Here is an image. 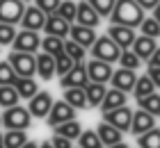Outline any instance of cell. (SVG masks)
Listing matches in <instances>:
<instances>
[{"label":"cell","mask_w":160,"mask_h":148,"mask_svg":"<svg viewBox=\"0 0 160 148\" xmlns=\"http://www.w3.org/2000/svg\"><path fill=\"white\" fill-rule=\"evenodd\" d=\"M30 121H32V116L28 112V107L12 105V107H7L5 114H2V125L7 130H28L30 128Z\"/></svg>","instance_id":"obj_4"},{"label":"cell","mask_w":160,"mask_h":148,"mask_svg":"<svg viewBox=\"0 0 160 148\" xmlns=\"http://www.w3.org/2000/svg\"><path fill=\"white\" fill-rule=\"evenodd\" d=\"M89 50H92V57L94 59H101V62H108V64H114L119 59V53H121V48L108 34L96 36V41L92 43Z\"/></svg>","instance_id":"obj_2"},{"label":"cell","mask_w":160,"mask_h":148,"mask_svg":"<svg viewBox=\"0 0 160 148\" xmlns=\"http://www.w3.org/2000/svg\"><path fill=\"white\" fill-rule=\"evenodd\" d=\"M76 9H78V2H73V0H60L55 14H57V16H62V18L71 25V23L76 21Z\"/></svg>","instance_id":"obj_31"},{"label":"cell","mask_w":160,"mask_h":148,"mask_svg":"<svg viewBox=\"0 0 160 148\" xmlns=\"http://www.w3.org/2000/svg\"><path fill=\"white\" fill-rule=\"evenodd\" d=\"M82 89H85L87 105H89V107H98L101 100H103V96H105V84H101V82H87Z\"/></svg>","instance_id":"obj_23"},{"label":"cell","mask_w":160,"mask_h":148,"mask_svg":"<svg viewBox=\"0 0 160 148\" xmlns=\"http://www.w3.org/2000/svg\"><path fill=\"white\" fill-rule=\"evenodd\" d=\"M87 2H89L94 9H96V14L103 18V16H110V12H112V7H114L117 0H87Z\"/></svg>","instance_id":"obj_39"},{"label":"cell","mask_w":160,"mask_h":148,"mask_svg":"<svg viewBox=\"0 0 160 148\" xmlns=\"http://www.w3.org/2000/svg\"><path fill=\"white\" fill-rule=\"evenodd\" d=\"M147 64L149 66H160V48H156L153 53H151V57L147 59Z\"/></svg>","instance_id":"obj_45"},{"label":"cell","mask_w":160,"mask_h":148,"mask_svg":"<svg viewBox=\"0 0 160 148\" xmlns=\"http://www.w3.org/2000/svg\"><path fill=\"white\" fill-rule=\"evenodd\" d=\"M87 82H89V78H87L85 62H76L73 69L67 71V73L60 78V87H62V89H69V87H85Z\"/></svg>","instance_id":"obj_10"},{"label":"cell","mask_w":160,"mask_h":148,"mask_svg":"<svg viewBox=\"0 0 160 148\" xmlns=\"http://www.w3.org/2000/svg\"><path fill=\"white\" fill-rule=\"evenodd\" d=\"M43 23H46V14H43L37 5L25 7L23 16H21V25H23V30H34V32H39V30L43 27Z\"/></svg>","instance_id":"obj_16"},{"label":"cell","mask_w":160,"mask_h":148,"mask_svg":"<svg viewBox=\"0 0 160 148\" xmlns=\"http://www.w3.org/2000/svg\"><path fill=\"white\" fill-rule=\"evenodd\" d=\"M108 36L117 43V46L121 50H128L130 46H133V41H135V27H126V25H110L108 27Z\"/></svg>","instance_id":"obj_11"},{"label":"cell","mask_w":160,"mask_h":148,"mask_svg":"<svg viewBox=\"0 0 160 148\" xmlns=\"http://www.w3.org/2000/svg\"><path fill=\"white\" fill-rule=\"evenodd\" d=\"M23 2H28V0H23Z\"/></svg>","instance_id":"obj_53"},{"label":"cell","mask_w":160,"mask_h":148,"mask_svg":"<svg viewBox=\"0 0 160 148\" xmlns=\"http://www.w3.org/2000/svg\"><path fill=\"white\" fill-rule=\"evenodd\" d=\"M71 148H73V146H71ZM78 148H80V146H78Z\"/></svg>","instance_id":"obj_55"},{"label":"cell","mask_w":160,"mask_h":148,"mask_svg":"<svg viewBox=\"0 0 160 148\" xmlns=\"http://www.w3.org/2000/svg\"><path fill=\"white\" fill-rule=\"evenodd\" d=\"M140 148H160V128H151L142 135H137Z\"/></svg>","instance_id":"obj_30"},{"label":"cell","mask_w":160,"mask_h":148,"mask_svg":"<svg viewBox=\"0 0 160 148\" xmlns=\"http://www.w3.org/2000/svg\"><path fill=\"white\" fill-rule=\"evenodd\" d=\"M153 18L158 21V25H160V2H158V5L153 7Z\"/></svg>","instance_id":"obj_47"},{"label":"cell","mask_w":160,"mask_h":148,"mask_svg":"<svg viewBox=\"0 0 160 148\" xmlns=\"http://www.w3.org/2000/svg\"><path fill=\"white\" fill-rule=\"evenodd\" d=\"M21 148H39V144H34V141H30V139H28V141L21 146Z\"/></svg>","instance_id":"obj_48"},{"label":"cell","mask_w":160,"mask_h":148,"mask_svg":"<svg viewBox=\"0 0 160 148\" xmlns=\"http://www.w3.org/2000/svg\"><path fill=\"white\" fill-rule=\"evenodd\" d=\"M0 146H2V132H0Z\"/></svg>","instance_id":"obj_51"},{"label":"cell","mask_w":160,"mask_h":148,"mask_svg":"<svg viewBox=\"0 0 160 148\" xmlns=\"http://www.w3.org/2000/svg\"><path fill=\"white\" fill-rule=\"evenodd\" d=\"M108 148H130V146L123 144V141H117V144H112V146H108Z\"/></svg>","instance_id":"obj_49"},{"label":"cell","mask_w":160,"mask_h":148,"mask_svg":"<svg viewBox=\"0 0 160 148\" xmlns=\"http://www.w3.org/2000/svg\"><path fill=\"white\" fill-rule=\"evenodd\" d=\"M151 128H156V116H151L149 112H144V109H135L133 112V118H130V130L128 132H133V135H142V132H147Z\"/></svg>","instance_id":"obj_15"},{"label":"cell","mask_w":160,"mask_h":148,"mask_svg":"<svg viewBox=\"0 0 160 148\" xmlns=\"http://www.w3.org/2000/svg\"><path fill=\"white\" fill-rule=\"evenodd\" d=\"M153 91H156V87H153V82H151V78H149V75H142V78H137V80H135V84H133V93H135V98L149 96V93H153Z\"/></svg>","instance_id":"obj_35"},{"label":"cell","mask_w":160,"mask_h":148,"mask_svg":"<svg viewBox=\"0 0 160 148\" xmlns=\"http://www.w3.org/2000/svg\"><path fill=\"white\" fill-rule=\"evenodd\" d=\"M12 87L16 89L18 98H28V100L39 91V87H37V82H34L32 78H16V82H14Z\"/></svg>","instance_id":"obj_24"},{"label":"cell","mask_w":160,"mask_h":148,"mask_svg":"<svg viewBox=\"0 0 160 148\" xmlns=\"http://www.w3.org/2000/svg\"><path fill=\"white\" fill-rule=\"evenodd\" d=\"M0 125H2V116H0Z\"/></svg>","instance_id":"obj_52"},{"label":"cell","mask_w":160,"mask_h":148,"mask_svg":"<svg viewBox=\"0 0 160 148\" xmlns=\"http://www.w3.org/2000/svg\"><path fill=\"white\" fill-rule=\"evenodd\" d=\"M50 105H53V98H50L48 91H37L28 103V112L34 118H46V114L50 112Z\"/></svg>","instance_id":"obj_12"},{"label":"cell","mask_w":160,"mask_h":148,"mask_svg":"<svg viewBox=\"0 0 160 148\" xmlns=\"http://www.w3.org/2000/svg\"><path fill=\"white\" fill-rule=\"evenodd\" d=\"M78 144H80V148H105L101 144L96 130H82L78 135Z\"/></svg>","instance_id":"obj_32"},{"label":"cell","mask_w":160,"mask_h":148,"mask_svg":"<svg viewBox=\"0 0 160 148\" xmlns=\"http://www.w3.org/2000/svg\"><path fill=\"white\" fill-rule=\"evenodd\" d=\"M34 62H37V73L41 80H50L55 75V57L48 53H39L34 55Z\"/></svg>","instance_id":"obj_21"},{"label":"cell","mask_w":160,"mask_h":148,"mask_svg":"<svg viewBox=\"0 0 160 148\" xmlns=\"http://www.w3.org/2000/svg\"><path fill=\"white\" fill-rule=\"evenodd\" d=\"M34 2H37V7L48 16V14H55L57 5H60V0H34Z\"/></svg>","instance_id":"obj_42"},{"label":"cell","mask_w":160,"mask_h":148,"mask_svg":"<svg viewBox=\"0 0 160 148\" xmlns=\"http://www.w3.org/2000/svg\"><path fill=\"white\" fill-rule=\"evenodd\" d=\"M18 105V93L12 84H0V107Z\"/></svg>","instance_id":"obj_33"},{"label":"cell","mask_w":160,"mask_h":148,"mask_svg":"<svg viewBox=\"0 0 160 148\" xmlns=\"http://www.w3.org/2000/svg\"><path fill=\"white\" fill-rule=\"evenodd\" d=\"M55 128V135H62V137H67V139H78V135L82 132V125H80L76 118H71V121H64V123H57L53 125Z\"/></svg>","instance_id":"obj_26"},{"label":"cell","mask_w":160,"mask_h":148,"mask_svg":"<svg viewBox=\"0 0 160 148\" xmlns=\"http://www.w3.org/2000/svg\"><path fill=\"white\" fill-rule=\"evenodd\" d=\"M130 118H133V109L126 107V105L103 112V121L110 123V125H114L119 132H128L130 130Z\"/></svg>","instance_id":"obj_5"},{"label":"cell","mask_w":160,"mask_h":148,"mask_svg":"<svg viewBox=\"0 0 160 148\" xmlns=\"http://www.w3.org/2000/svg\"><path fill=\"white\" fill-rule=\"evenodd\" d=\"M96 135H98L101 144H103L105 148H108V146H112V144H117V141H123V132H119L117 128H114V125L105 123V121L96 128Z\"/></svg>","instance_id":"obj_20"},{"label":"cell","mask_w":160,"mask_h":148,"mask_svg":"<svg viewBox=\"0 0 160 148\" xmlns=\"http://www.w3.org/2000/svg\"><path fill=\"white\" fill-rule=\"evenodd\" d=\"M12 46L18 53H37V48L41 46V36L34 30H21V32L14 34Z\"/></svg>","instance_id":"obj_7"},{"label":"cell","mask_w":160,"mask_h":148,"mask_svg":"<svg viewBox=\"0 0 160 148\" xmlns=\"http://www.w3.org/2000/svg\"><path fill=\"white\" fill-rule=\"evenodd\" d=\"M41 30H43L46 34H53V36L64 39V36L69 34V23H67L62 16H57V14H48V16H46V23H43Z\"/></svg>","instance_id":"obj_19"},{"label":"cell","mask_w":160,"mask_h":148,"mask_svg":"<svg viewBox=\"0 0 160 148\" xmlns=\"http://www.w3.org/2000/svg\"><path fill=\"white\" fill-rule=\"evenodd\" d=\"M64 53L73 59V62H85L87 48H82V46H80V43H76L73 39H67V41H64Z\"/></svg>","instance_id":"obj_34"},{"label":"cell","mask_w":160,"mask_h":148,"mask_svg":"<svg viewBox=\"0 0 160 148\" xmlns=\"http://www.w3.org/2000/svg\"><path fill=\"white\" fill-rule=\"evenodd\" d=\"M121 105H126V93L112 87V89H105V96H103L98 107L103 112H108V109H114V107H121Z\"/></svg>","instance_id":"obj_22"},{"label":"cell","mask_w":160,"mask_h":148,"mask_svg":"<svg viewBox=\"0 0 160 148\" xmlns=\"http://www.w3.org/2000/svg\"><path fill=\"white\" fill-rule=\"evenodd\" d=\"M39 148H53V144H50V139H48V141H41V144H39Z\"/></svg>","instance_id":"obj_50"},{"label":"cell","mask_w":160,"mask_h":148,"mask_svg":"<svg viewBox=\"0 0 160 148\" xmlns=\"http://www.w3.org/2000/svg\"><path fill=\"white\" fill-rule=\"evenodd\" d=\"M85 69H87V78H89V82H101V84H105V82H110V75H112V64H108V62H101V59H89V62L85 64Z\"/></svg>","instance_id":"obj_9"},{"label":"cell","mask_w":160,"mask_h":148,"mask_svg":"<svg viewBox=\"0 0 160 148\" xmlns=\"http://www.w3.org/2000/svg\"><path fill=\"white\" fill-rule=\"evenodd\" d=\"M50 144H53V148H71V139L62 137V135H53Z\"/></svg>","instance_id":"obj_43"},{"label":"cell","mask_w":160,"mask_h":148,"mask_svg":"<svg viewBox=\"0 0 160 148\" xmlns=\"http://www.w3.org/2000/svg\"><path fill=\"white\" fill-rule=\"evenodd\" d=\"M23 12H25L23 0H0V23L18 25Z\"/></svg>","instance_id":"obj_6"},{"label":"cell","mask_w":160,"mask_h":148,"mask_svg":"<svg viewBox=\"0 0 160 148\" xmlns=\"http://www.w3.org/2000/svg\"><path fill=\"white\" fill-rule=\"evenodd\" d=\"M147 75L151 78V82H153L156 89H160V66H149Z\"/></svg>","instance_id":"obj_44"},{"label":"cell","mask_w":160,"mask_h":148,"mask_svg":"<svg viewBox=\"0 0 160 148\" xmlns=\"http://www.w3.org/2000/svg\"><path fill=\"white\" fill-rule=\"evenodd\" d=\"M73 23L78 25H85V27H96L101 23V16L96 14V9L87 2V0H80L78 2V9H76V21Z\"/></svg>","instance_id":"obj_14"},{"label":"cell","mask_w":160,"mask_h":148,"mask_svg":"<svg viewBox=\"0 0 160 148\" xmlns=\"http://www.w3.org/2000/svg\"><path fill=\"white\" fill-rule=\"evenodd\" d=\"M28 141V132L25 130H7L2 135V146L5 148H21Z\"/></svg>","instance_id":"obj_28"},{"label":"cell","mask_w":160,"mask_h":148,"mask_svg":"<svg viewBox=\"0 0 160 148\" xmlns=\"http://www.w3.org/2000/svg\"><path fill=\"white\" fill-rule=\"evenodd\" d=\"M69 39H73L82 48H92V43L96 41V32H94V27H85V25L71 23L69 25Z\"/></svg>","instance_id":"obj_17"},{"label":"cell","mask_w":160,"mask_h":148,"mask_svg":"<svg viewBox=\"0 0 160 148\" xmlns=\"http://www.w3.org/2000/svg\"><path fill=\"white\" fill-rule=\"evenodd\" d=\"M14 34H16V25L0 23V46H9L14 41Z\"/></svg>","instance_id":"obj_41"},{"label":"cell","mask_w":160,"mask_h":148,"mask_svg":"<svg viewBox=\"0 0 160 148\" xmlns=\"http://www.w3.org/2000/svg\"><path fill=\"white\" fill-rule=\"evenodd\" d=\"M7 62L12 64V69H14V73H16L18 78H32L34 73H37L34 53H18V50H12Z\"/></svg>","instance_id":"obj_3"},{"label":"cell","mask_w":160,"mask_h":148,"mask_svg":"<svg viewBox=\"0 0 160 148\" xmlns=\"http://www.w3.org/2000/svg\"><path fill=\"white\" fill-rule=\"evenodd\" d=\"M117 62L121 64V69H133V71H137V69L142 66V59L137 57V55H135L130 48H128V50H121Z\"/></svg>","instance_id":"obj_36"},{"label":"cell","mask_w":160,"mask_h":148,"mask_svg":"<svg viewBox=\"0 0 160 148\" xmlns=\"http://www.w3.org/2000/svg\"><path fill=\"white\" fill-rule=\"evenodd\" d=\"M0 148H5V146H0Z\"/></svg>","instance_id":"obj_54"},{"label":"cell","mask_w":160,"mask_h":148,"mask_svg":"<svg viewBox=\"0 0 160 148\" xmlns=\"http://www.w3.org/2000/svg\"><path fill=\"white\" fill-rule=\"evenodd\" d=\"M64 100H67L73 109L87 107V98H85V89L82 87H69V89H64Z\"/></svg>","instance_id":"obj_25"},{"label":"cell","mask_w":160,"mask_h":148,"mask_svg":"<svg viewBox=\"0 0 160 148\" xmlns=\"http://www.w3.org/2000/svg\"><path fill=\"white\" fill-rule=\"evenodd\" d=\"M137 100V105H140L144 112H149L151 116H160V96L153 91V93H149V96H142V98H135Z\"/></svg>","instance_id":"obj_27"},{"label":"cell","mask_w":160,"mask_h":148,"mask_svg":"<svg viewBox=\"0 0 160 148\" xmlns=\"http://www.w3.org/2000/svg\"><path fill=\"white\" fill-rule=\"evenodd\" d=\"M16 73H14L9 62H0V84H14L16 82Z\"/></svg>","instance_id":"obj_40"},{"label":"cell","mask_w":160,"mask_h":148,"mask_svg":"<svg viewBox=\"0 0 160 148\" xmlns=\"http://www.w3.org/2000/svg\"><path fill=\"white\" fill-rule=\"evenodd\" d=\"M73 59H71L67 53H60V55H55V75H64V73H67V71H71V69H73Z\"/></svg>","instance_id":"obj_37"},{"label":"cell","mask_w":160,"mask_h":148,"mask_svg":"<svg viewBox=\"0 0 160 148\" xmlns=\"http://www.w3.org/2000/svg\"><path fill=\"white\" fill-rule=\"evenodd\" d=\"M135 80H137V73H135L133 69H119V71H112L110 84H112L114 89H119V91L128 93V91H133Z\"/></svg>","instance_id":"obj_13"},{"label":"cell","mask_w":160,"mask_h":148,"mask_svg":"<svg viewBox=\"0 0 160 148\" xmlns=\"http://www.w3.org/2000/svg\"><path fill=\"white\" fill-rule=\"evenodd\" d=\"M135 2L140 5L142 9H153V7H156V5L160 2V0H135Z\"/></svg>","instance_id":"obj_46"},{"label":"cell","mask_w":160,"mask_h":148,"mask_svg":"<svg viewBox=\"0 0 160 148\" xmlns=\"http://www.w3.org/2000/svg\"><path fill=\"white\" fill-rule=\"evenodd\" d=\"M76 112H78V109H73L67 100H57V103L53 100L50 112L46 114V123H48V125H57V123L71 121V118H76Z\"/></svg>","instance_id":"obj_8"},{"label":"cell","mask_w":160,"mask_h":148,"mask_svg":"<svg viewBox=\"0 0 160 148\" xmlns=\"http://www.w3.org/2000/svg\"><path fill=\"white\" fill-rule=\"evenodd\" d=\"M156 48H158L156 39H151V36H147V34H137V36H135V41H133V46H130V50H133V53L140 57L142 62H147Z\"/></svg>","instance_id":"obj_18"},{"label":"cell","mask_w":160,"mask_h":148,"mask_svg":"<svg viewBox=\"0 0 160 148\" xmlns=\"http://www.w3.org/2000/svg\"><path fill=\"white\" fill-rule=\"evenodd\" d=\"M114 25H126V27H137L144 18V9L135 0H117L110 12V16Z\"/></svg>","instance_id":"obj_1"},{"label":"cell","mask_w":160,"mask_h":148,"mask_svg":"<svg viewBox=\"0 0 160 148\" xmlns=\"http://www.w3.org/2000/svg\"><path fill=\"white\" fill-rule=\"evenodd\" d=\"M43 53L48 55H60L64 53V39H60V36H53V34H46V39H41V46H39Z\"/></svg>","instance_id":"obj_29"},{"label":"cell","mask_w":160,"mask_h":148,"mask_svg":"<svg viewBox=\"0 0 160 148\" xmlns=\"http://www.w3.org/2000/svg\"><path fill=\"white\" fill-rule=\"evenodd\" d=\"M137 27L142 30V34L151 36V39H158V36H160V25H158V21L153 16H151V18H142V23Z\"/></svg>","instance_id":"obj_38"}]
</instances>
